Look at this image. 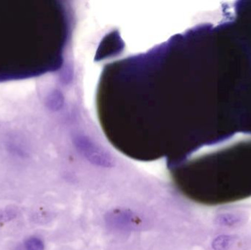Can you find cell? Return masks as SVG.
Listing matches in <instances>:
<instances>
[{
	"mask_svg": "<svg viewBox=\"0 0 251 250\" xmlns=\"http://www.w3.org/2000/svg\"><path fill=\"white\" fill-rule=\"evenodd\" d=\"M212 151L180 172L176 184L190 199L219 205L251 197V133L211 147Z\"/></svg>",
	"mask_w": 251,
	"mask_h": 250,
	"instance_id": "1",
	"label": "cell"
},
{
	"mask_svg": "<svg viewBox=\"0 0 251 250\" xmlns=\"http://www.w3.org/2000/svg\"><path fill=\"white\" fill-rule=\"evenodd\" d=\"M74 142L78 151L94 165L103 167H111L114 165L111 156L87 136L82 135L76 136Z\"/></svg>",
	"mask_w": 251,
	"mask_h": 250,
	"instance_id": "2",
	"label": "cell"
},
{
	"mask_svg": "<svg viewBox=\"0 0 251 250\" xmlns=\"http://www.w3.org/2000/svg\"><path fill=\"white\" fill-rule=\"evenodd\" d=\"M234 12L233 16L243 33L251 66V1H237Z\"/></svg>",
	"mask_w": 251,
	"mask_h": 250,
	"instance_id": "3",
	"label": "cell"
},
{
	"mask_svg": "<svg viewBox=\"0 0 251 250\" xmlns=\"http://www.w3.org/2000/svg\"><path fill=\"white\" fill-rule=\"evenodd\" d=\"M107 222L112 227L126 230L140 226V220L131 211L117 209L107 215Z\"/></svg>",
	"mask_w": 251,
	"mask_h": 250,
	"instance_id": "4",
	"label": "cell"
},
{
	"mask_svg": "<svg viewBox=\"0 0 251 250\" xmlns=\"http://www.w3.org/2000/svg\"><path fill=\"white\" fill-rule=\"evenodd\" d=\"M64 98L63 94L59 91H53L47 95L46 105L50 110L57 111L63 107Z\"/></svg>",
	"mask_w": 251,
	"mask_h": 250,
	"instance_id": "5",
	"label": "cell"
},
{
	"mask_svg": "<svg viewBox=\"0 0 251 250\" xmlns=\"http://www.w3.org/2000/svg\"><path fill=\"white\" fill-rule=\"evenodd\" d=\"M25 250H44L45 245L42 239L37 236L27 238L24 243Z\"/></svg>",
	"mask_w": 251,
	"mask_h": 250,
	"instance_id": "6",
	"label": "cell"
}]
</instances>
